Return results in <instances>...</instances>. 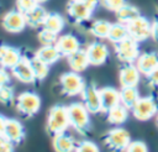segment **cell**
<instances>
[{"mask_svg": "<svg viewBox=\"0 0 158 152\" xmlns=\"http://www.w3.org/2000/svg\"><path fill=\"white\" fill-rule=\"evenodd\" d=\"M68 109L69 124L70 126L79 133H88L91 130V121H90V112L84 106L83 103H73Z\"/></svg>", "mask_w": 158, "mask_h": 152, "instance_id": "obj_1", "label": "cell"}, {"mask_svg": "<svg viewBox=\"0 0 158 152\" xmlns=\"http://www.w3.org/2000/svg\"><path fill=\"white\" fill-rule=\"evenodd\" d=\"M70 126L69 124V116H68V109L64 105H54L49 109L48 116H47V131L54 136L57 133L64 132L68 127Z\"/></svg>", "mask_w": 158, "mask_h": 152, "instance_id": "obj_2", "label": "cell"}, {"mask_svg": "<svg viewBox=\"0 0 158 152\" xmlns=\"http://www.w3.org/2000/svg\"><path fill=\"white\" fill-rule=\"evenodd\" d=\"M98 4L99 0H70L67 5V14L74 22L80 23L91 17Z\"/></svg>", "mask_w": 158, "mask_h": 152, "instance_id": "obj_3", "label": "cell"}, {"mask_svg": "<svg viewBox=\"0 0 158 152\" xmlns=\"http://www.w3.org/2000/svg\"><path fill=\"white\" fill-rule=\"evenodd\" d=\"M131 142L132 140L130 132L122 127H114L104 136L105 146L112 152H125Z\"/></svg>", "mask_w": 158, "mask_h": 152, "instance_id": "obj_4", "label": "cell"}, {"mask_svg": "<svg viewBox=\"0 0 158 152\" xmlns=\"http://www.w3.org/2000/svg\"><path fill=\"white\" fill-rule=\"evenodd\" d=\"M15 108L20 115L25 117H31L36 115L41 109V98L36 93L23 91L16 98Z\"/></svg>", "mask_w": 158, "mask_h": 152, "instance_id": "obj_5", "label": "cell"}, {"mask_svg": "<svg viewBox=\"0 0 158 152\" xmlns=\"http://www.w3.org/2000/svg\"><path fill=\"white\" fill-rule=\"evenodd\" d=\"M131 112L135 119L139 121L151 120L154 115L158 114V103L153 96H143L137 100V103L132 106Z\"/></svg>", "mask_w": 158, "mask_h": 152, "instance_id": "obj_6", "label": "cell"}, {"mask_svg": "<svg viewBox=\"0 0 158 152\" xmlns=\"http://www.w3.org/2000/svg\"><path fill=\"white\" fill-rule=\"evenodd\" d=\"M59 85H60L63 94H65L68 96H74V95L81 94L86 84L79 73L68 72V73H63L60 75Z\"/></svg>", "mask_w": 158, "mask_h": 152, "instance_id": "obj_7", "label": "cell"}, {"mask_svg": "<svg viewBox=\"0 0 158 152\" xmlns=\"http://www.w3.org/2000/svg\"><path fill=\"white\" fill-rule=\"evenodd\" d=\"M115 53L122 63H133L139 56L138 42L131 37H127L121 42L115 43Z\"/></svg>", "mask_w": 158, "mask_h": 152, "instance_id": "obj_8", "label": "cell"}, {"mask_svg": "<svg viewBox=\"0 0 158 152\" xmlns=\"http://www.w3.org/2000/svg\"><path fill=\"white\" fill-rule=\"evenodd\" d=\"M126 26L128 31V37L136 40L137 42L146 41L152 36V22L142 15L128 22Z\"/></svg>", "mask_w": 158, "mask_h": 152, "instance_id": "obj_9", "label": "cell"}, {"mask_svg": "<svg viewBox=\"0 0 158 152\" xmlns=\"http://www.w3.org/2000/svg\"><path fill=\"white\" fill-rule=\"evenodd\" d=\"M1 26L9 33H20L25 30L27 23H26L25 15L22 12H20L17 9H15V10L7 11L2 16Z\"/></svg>", "mask_w": 158, "mask_h": 152, "instance_id": "obj_10", "label": "cell"}, {"mask_svg": "<svg viewBox=\"0 0 158 152\" xmlns=\"http://www.w3.org/2000/svg\"><path fill=\"white\" fill-rule=\"evenodd\" d=\"M83 104L88 109L90 114H98L102 111L101 105V96H100V89H98L94 84H86L83 93Z\"/></svg>", "mask_w": 158, "mask_h": 152, "instance_id": "obj_11", "label": "cell"}, {"mask_svg": "<svg viewBox=\"0 0 158 152\" xmlns=\"http://www.w3.org/2000/svg\"><path fill=\"white\" fill-rule=\"evenodd\" d=\"M11 73L19 82L25 84H31L36 80L31 63H30V58L27 57H22L19 61V63L11 68Z\"/></svg>", "mask_w": 158, "mask_h": 152, "instance_id": "obj_12", "label": "cell"}, {"mask_svg": "<svg viewBox=\"0 0 158 152\" xmlns=\"http://www.w3.org/2000/svg\"><path fill=\"white\" fill-rule=\"evenodd\" d=\"M7 141H10L14 146L19 145L25 138V127L23 125L15 119H6L5 130L2 135Z\"/></svg>", "mask_w": 158, "mask_h": 152, "instance_id": "obj_13", "label": "cell"}, {"mask_svg": "<svg viewBox=\"0 0 158 152\" xmlns=\"http://www.w3.org/2000/svg\"><path fill=\"white\" fill-rule=\"evenodd\" d=\"M139 78H141V73L138 72L136 64L123 63V65L120 68L118 80L122 88L137 87V84L139 83Z\"/></svg>", "mask_w": 158, "mask_h": 152, "instance_id": "obj_14", "label": "cell"}, {"mask_svg": "<svg viewBox=\"0 0 158 152\" xmlns=\"http://www.w3.org/2000/svg\"><path fill=\"white\" fill-rule=\"evenodd\" d=\"M86 56L91 65H101L109 57L107 47L101 42H93L86 47Z\"/></svg>", "mask_w": 158, "mask_h": 152, "instance_id": "obj_15", "label": "cell"}, {"mask_svg": "<svg viewBox=\"0 0 158 152\" xmlns=\"http://www.w3.org/2000/svg\"><path fill=\"white\" fill-rule=\"evenodd\" d=\"M21 58L22 54L19 48L9 44H0V65L2 68L11 69L19 63Z\"/></svg>", "mask_w": 158, "mask_h": 152, "instance_id": "obj_16", "label": "cell"}, {"mask_svg": "<svg viewBox=\"0 0 158 152\" xmlns=\"http://www.w3.org/2000/svg\"><path fill=\"white\" fill-rule=\"evenodd\" d=\"M56 47L58 48L62 56L68 57L80 49V42L74 35L67 33V35H62L58 37L56 42Z\"/></svg>", "mask_w": 158, "mask_h": 152, "instance_id": "obj_17", "label": "cell"}, {"mask_svg": "<svg viewBox=\"0 0 158 152\" xmlns=\"http://www.w3.org/2000/svg\"><path fill=\"white\" fill-rule=\"evenodd\" d=\"M138 72L143 75H148L158 65V54L154 52H146L138 56L135 62Z\"/></svg>", "mask_w": 158, "mask_h": 152, "instance_id": "obj_18", "label": "cell"}, {"mask_svg": "<svg viewBox=\"0 0 158 152\" xmlns=\"http://www.w3.org/2000/svg\"><path fill=\"white\" fill-rule=\"evenodd\" d=\"M53 148L56 152H74L77 143L72 135L68 132H60L53 136Z\"/></svg>", "mask_w": 158, "mask_h": 152, "instance_id": "obj_19", "label": "cell"}, {"mask_svg": "<svg viewBox=\"0 0 158 152\" xmlns=\"http://www.w3.org/2000/svg\"><path fill=\"white\" fill-rule=\"evenodd\" d=\"M100 96H101V105L102 111H109L114 106L121 104L120 103V91H117L112 87H105L100 89Z\"/></svg>", "mask_w": 158, "mask_h": 152, "instance_id": "obj_20", "label": "cell"}, {"mask_svg": "<svg viewBox=\"0 0 158 152\" xmlns=\"http://www.w3.org/2000/svg\"><path fill=\"white\" fill-rule=\"evenodd\" d=\"M67 59H68V64H69L72 72H75V73L84 72L90 65L88 56H86V51L81 49V48L79 51H77L75 53L68 56Z\"/></svg>", "mask_w": 158, "mask_h": 152, "instance_id": "obj_21", "label": "cell"}, {"mask_svg": "<svg viewBox=\"0 0 158 152\" xmlns=\"http://www.w3.org/2000/svg\"><path fill=\"white\" fill-rule=\"evenodd\" d=\"M35 57H37L43 63L51 65L56 63L62 57V54L56 47V44H52V46H42L40 49H37V52L35 53Z\"/></svg>", "mask_w": 158, "mask_h": 152, "instance_id": "obj_22", "label": "cell"}, {"mask_svg": "<svg viewBox=\"0 0 158 152\" xmlns=\"http://www.w3.org/2000/svg\"><path fill=\"white\" fill-rule=\"evenodd\" d=\"M47 11L44 10L43 6L37 5L35 9H32L30 12L25 14V19H26V23L27 26L32 27V28H37V27H42L43 22L46 20L47 16Z\"/></svg>", "mask_w": 158, "mask_h": 152, "instance_id": "obj_23", "label": "cell"}, {"mask_svg": "<svg viewBox=\"0 0 158 152\" xmlns=\"http://www.w3.org/2000/svg\"><path fill=\"white\" fill-rule=\"evenodd\" d=\"M64 19L58 12H48L46 16V20L43 22L42 28H46L53 33L59 35L64 28Z\"/></svg>", "mask_w": 158, "mask_h": 152, "instance_id": "obj_24", "label": "cell"}, {"mask_svg": "<svg viewBox=\"0 0 158 152\" xmlns=\"http://www.w3.org/2000/svg\"><path fill=\"white\" fill-rule=\"evenodd\" d=\"M115 14H116L117 22H121V23H125V25H127L128 22H131L135 19H137L138 16H141V12H139L138 7H136L133 5H130V4H125Z\"/></svg>", "mask_w": 158, "mask_h": 152, "instance_id": "obj_25", "label": "cell"}, {"mask_svg": "<svg viewBox=\"0 0 158 152\" xmlns=\"http://www.w3.org/2000/svg\"><path fill=\"white\" fill-rule=\"evenodd\" d=\"M128 116V109L123 106L122 104H118L106 111V119L112 125H121L127 120Z\"/></svg>", "mask_w": 158, "mask_h": 152, "instance_id": "obj_26", "label": "cell"}, {"mask_svg": "<svg viewBox=\"0 0 158 152\" xmlns=\"http://www.w3.org/2000/svg\"><path fill=\"white\" fill-rule=\"evenodd\" d=\"M138 99H139V94L137 87H127L120 90V103L123 106H126L128 110L132 109V106L137 103Z\"/></svg>", "mask_w": 158, "mask_h": 152, "instance_id": "obj_27", "label": "cell"}, {"mask_svg": "<svg viewBox=\"0 0 158 152\" xmlns=\"http://www.w3.org/2000/svg\"><path fill=\"white\" fill-rule=\"evenodd\" d=\"M127 37H128V31H127V26L125 23H121V22L111 23V28H110V32L107 36V40L110 42H112L115 44Z\"/></svg>", "mask_w": 158, "mask_h": 152, "instance_id": "obj_28", "label": "cell"}, {"mask_svg": "<svg viewBox=\"0 0 158 152\" xmlns=\"http://www.w3.org/2000/svg\"><path fill=\"white\" fill-rule=\"evenodd\" d=\"M111 28V22L106 20H95L90 26V32L98 38H107Z\"/></svg>", "mask_w": 158, "mask_h": 152, "instance_id": "obj_29", "label": "cell"}, {"mask_svg": "<svg viewBox=\"0 0 158 152\" xmlns=\"http://www.w3.org/2000/svg\"><path fill=\"white\" fill-rule=\"evenodd\" d=\"M30 63H31V67H32V70H33V74H35V78L36 80H42L47 77L48 72H49V65L43 63L42 61H40L37 57H33L30 59Z\"/></svg>", "mask_w": 158, "mask_h": 152, "instance_id": "obj_30", "label": "cell"}, {"mask_svg": "<svg viewBox=\"0 0 158 152\" xmlns=\"http://www.w3.org/2000/svg\"><path fill=\"white\" fill-rule=\"evenodd\" d=\"M14 100H15V94L12 87L9 84L0 87V103L2 105L9 106L14 103Z\"/></svg>", "mask_w": 158, "mask_h": 152, "instance_id": "obj_31", "label": "cell"}, {"mask_svg": "<svg viewBox=\"0 0 158 152\" xmlns=\"http://www.w3.org/2000/svg\"><path fill=\"white\" fill-rule=\"evenodd\" d=\"M58 35L53 33L46 28H41L38 32V41L42 43V46H52L56 44L57 40H58Z\"/></svg>", "mask_w": 158, "mask_h": 152, "instance_id": "obj_32", "label": "cell"}, {"mask_svg": "<svg viewBox=\"0 0 158 152\" xmlns=\"http://www.w3.org/2000/svg\"><path fill=\"white\" fill-rule=\"evenodd\" d=\"M37 5H40L37 0H16V9L23 15L30 12Z\"/></svg>", "mask_w": 158, "mask_h": 152, "instance_id": "obj_33", "label": "cell"}, {"mask_svg": "<svg viewBox=\"0 0 158 152\" xmlns=\"http://www.w3.org/2000/svg\"><path fill=\"white\" fill-rule=\"evenodd\" d=\"M102 7H105L109 11L116 12L118 9H121L125 4H127V0H99Z\"/></svg>", "mask_w": 158, "mask_h": 152, "instance_id": "obj_34", "label": "cell"}, {"mask_svg": "<svg viewBox=\"0 0 158 152\" xmlns=\"http://www.w3.org/2000/svg\"><path fill=\"white\" fill-rule=\"evenodd\" d=\"M74 152H100L96 143L91 141H81L77 145Z\"/></svg>", "mask_w": 158, "mask_h": 152, "instance_id": "obj_35", "label": "cell"}, {"mask_svg": "<svg viewBox=\"0 0 158 152\" xmlns=\"http://www.w3.org/2000/svg\"><path fill=\"white\" fill-rule=\"evenodd\" d=\"M125 152H148V148L147 145L142 141H132Z\"/></svg>", "mask_w": 158, "mask_h": 152, "instance_id": "obj_36", "label": "cell"}, {"mask_svg": "<svg viewBox=\"0 0 158 152\" xmlns=\"http://www.w3.org/2000/svg\"><path fill=\"white\" fill-rule=\"evenodd\" d=\"M0 152H14V145L0 135Z\"/></svg>", "mask_w": 158, "mask_h": 152, "instance_id": "obj_37", "label": "cell"}, {"mask_svg": "<svg viewBox=\"0 0 158 152\" xmlns=\"http://www.w3.org/2000/svg\"><path fill=\"white\" fill-rule=\"evenodd\" d=\"M147 79L152 87H158V65L147 75Z\"/></svg>", "mask_w": 158, "mask_h": 152, "instance_id": "obj_38", "label": "cell"}, {"mask_svg": "<svg viewBox=\"0 0 158 152\" xmlns=\"http://www.w3.org/2000/svg\"><path fill=\"white\" fill-rule=\"evenodd\" d=\"M10 83V75H9V73L6 72V69L5 68H0V87H2V85H6V84H9Z\"/></svg>", "mask_w": 158, "mask_h": 152, "instance_id": "obj_39", "label": "cell"}, {"mask_svg": "<svg viewBox=\"0 0 158 152\" xmlns=\"http://www.w3.org/2000/svg\"><path fill=\"white\" fill-rule=\"evenodd\" d=\"M154 41L158 42V19H156L152 22V36H151Z\"/></svg>", "mask_w": 158, "mask_h": 152, "instance_id": "obj_40", "label": "cell"}, {"mask_svg": "<svg viewBox=\"0 0 158 152\" xmlns=\"http://www.w3.org/2000/svg\"><path fill=\"white\" fill-rule=\"evenodd\" d=\"M6 119L4 115L0 114V135H4V130H5V124H6Z\"/></svg>", "mask_w": 158, "mask_h": 152, "instance_id": "obj_41", "label": "cell"}, {"mask_svg": "<svg viewBox=\"0 0 158 152\" xmlns=\"http://www.w3.org/2000/svg\"><path fill=\"white\" fill-rule=\"evenodd\" d=\"M38 1V4H42V2H44V1H47V0H37Z\"/></svg>", "mask_w": 158, "mask_h": 152, "instance_id": "obj_42", "label": "cell"}, {"mask_svg": "<svg viewBox=\"0 0 158 152\" xmlns=\"http://www.w3.org/2000/svg\"><path fill=\"white\" fill-rule=\"evenodd\" d=\"M156 124H157V126H158V114H157V117H156Z\"/></svg>", "mask_w": 158, "mask_h": 152, "instance_id": "obj_43", "label": "cell"}]
</instances>
